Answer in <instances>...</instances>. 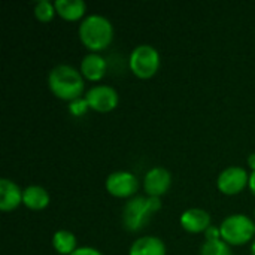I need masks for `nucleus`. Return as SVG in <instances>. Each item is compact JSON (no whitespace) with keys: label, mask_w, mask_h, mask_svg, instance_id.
I'll list each match as a JSON object with an SVG mask.
<instances>
[{"label":"nucleus","mask_w":255,"mask_h":255,"mask_svg":"<svg viewBox=\"0 0 255 255\" xmlns=\"http://www.w3.org/2000/svg\"><path fill=\"white\" fill-rule=\"evenodd\" d=\"M48 87L55 97L75 102L84 93V76L69 64H58L48 75Z\"/></svg>","instance_id":"1"},{"label":"nucleus","mask_w":255,"mask_h":255,"mask_svg":"<svg viewBox=\"0 0 255 255\" xmlns=\"http://www.w3.org/2000/svg\"><path fill=\"white\" fill-rule=\"evenodd\" d=\"M79 39L93 52L103 51L114 39L112 22L100 13H91L85 16L79 24Z\"/></svg>","instance_id":"2"},{"label":"nucleus","mask_w":255,"mask_h":255,"mask_svg":"<svg viewBox=\"0 0 255 255\" xmlns=\"http://www.w3.org/2000/svg\"><path fill=\"white\" fill-rule=\"evenodd\" d=\"M161 200L158 197H133L123 209V223L127 232L136 233L143 229L151 214L160 211Z\"/></svg>","instance_id":"3"},{"label":"nucleus","mask_w":255,"mask_h":255,"mask_svg":"<svg viewBox=\"0 0 255 255\" xmlns=\"http://www.w3.org/2000/svg\"><path fill=\"white\" fill-rule=\"evenodd\" d=\"M221 239L229 245H245L255 235L254 221L244 214H233L227 217L221 226Z\"/></svg>","instance_id":"4"},{"label":"nucleus","mask_w":255,"mask_h":255,"mask_svg":"<svg viewBox=\"0 0 255 255\" xmlns=\"http://www.w3.org/2000/svg\"><path fill=\"white\" fill-rule=\"evenodd\" d=\"M131 72L140 78V79H149L152 78L160 67V54L158 51L151 45H137L128 60Z\"/></svg>","instance_id":"5"},{"label":"nucleus","mask_w":255,"mask_h":255,"mask_svg":"<svg viewBox=\"0 0 255 255\" xmlns=\"http://www.w3.org/2000/svg\"><path fill=\"white\" fill-rule=\"evenodd\" d=\"M248 184H250L248 172L244 167H238V166L224 169L217 179L218 190L227 196H235L242 193Z\"/></svg>","instance_id":"6"},{"label":"nucleus","mask_w":255,"mask_h":255,"mask_svg":"<svg viewBox=\"0 0 255 255\" xmlns=\"http://www.w3.org/2000/svg\"><path fill=\"white\" fill-rule=\"evenodd\" d=\"M88 108L97 112H111L118 106L120 96L115 88L109 85H96L85 94Z\"/></svg>","instance_id":"7"},{"label":"nucleus","mask_w":255,"mask_h":255,"mask_svg":"<svg viewBox=\"0 0 255 255\" xmlns=\"http://www.w3.org/2000/svg\"><path fill=\"white\" fill-rule=\"evenodd\" d=\"M106 190L114 197L127 199L136 194V191L139 190V181L130 172H114L106 178Z\"/></svg>","instance_id":"8"},{"label":"nucleus","mask_w":255,"mask_h":255,"mask_svg":"<svg viewBox=\"0 0 255 255\" xmlns=\"http://www.w3.org/2000/svg\"><path fill=\"white\" fill-rule=\"evenodd\" d=\"M172 184V175L166 167H151L143 178V188L148 197H161L166 194Z\"/></svg>","instance_id":"9"},{"label":"nucleus","mask_w":255,"mask_h":255,"mask_svg":"<svg viewBox=\"0 0 255 255\" xmlns=\"http://www.w3.org/2000/svg\"><path fill=\"white\" fill-rule=\"evenodd\" d=\"M179 223L182 229L188 233L197 235V233H205L211 227V215L199 208H191L182 212Z\"/></svg>","instance_id":"10"},{"label":"nucleus","mask_w":255,"mask_h":255,"mask_svg":"<svg viewBox=\"0 0 255 255\" xmlns=\"http://www.w3.org/2000/svg\"><path fill=\"white\" fill-rule=\"evenodd\" d=\"M22 193L13 181L3 178L0 181V209L3 212L16 209L22 203Z\"/></svg>","instance_id":"11"},{"label":"nucleus","mask_w":255,"mask_h":255,"mask_svg":"<svg viewBox=\"0 0 255 255\" xmlns=\"http://www.w3.org/2000/svg\"><path fill=\"white\" fill-rule=\"evenodd\" d=\"M106 69H108L106 60L97 52L87 54L81 61V73L88 81H94V82L100 81L106 75Z\"/></svg>","instance_id":"12"},{"label":"nucleus","mask_w":255,"mask_h":255,"mask_svg":"<svg viewBox=\"0 0 255 255\" xmlns=\"http://www.w3.org/2000/svg\"><path fill=\"white\" fill-rule=\"evenodd\" d=\"M166 245L160 238L143 236L131 244L128 255H166Z\"/></svg>","instance_id":"13"},{"label":"nucleus","mask_w":255,"mask_h":255,"mask_svg":"<svg viewBox=\"0 0 255 255\" xmlns=\"http://www.w3.org/2000/svg\"><path fill=\"white\" fill-rule=\"evenodd\" d=\"M22 203L28 209L42 211L49 205V194L40 185H28L22 193Z\"/></svg>","instance_id":"14"},{"label":"nucleus","mask_w":255,"mask_h":255,"mask_svg":"<svg viewBox=\"0 0 255 255\" xmlns=\"http://www.w3.org/2000/svg\"><path fill=\"white\" fill-rule=\"evenodd\" d=\"M54 6L57 13L67 21L81 19L87 10V4L82 0H55Z\"/></svg>","instance_id":"15"},{"label":"nucleus","mask_w":255,"mask_h":255,"mask_svg":"<svg viewBox=\"0 0 255 255\" xmlns=\"http://www.w3.org/2000/svg\"><path fill=\"white\" fill-rule=\"evenodd\" d=\"M52 247L61 255H70L76 250V238L72 232L58 230L52 236Z\"/></svg>","instance_id":"16"},{"label":"nucleus","mask_w":255,"mask_h":255,"mask_svg":"<svg viewBox=\"0 0 255 255\" xmlns=\"http://www.w3.org/2000/svg\"><path fill=\"white\" fill-rule=\"evenodd\" d=\"M200 255H233L230 245L226 244L223 239L217 241H205L200 248Z\"/></svg>","instance_id":"17"},{"label":"nucleus","mask_w":255,"mask_h":255,"mask_svg":"<svg viewBox=\"0 0 255 255\" xmlns=\"http://www.w3.org/2000/svg\"><path fill=\"white\" fill-rule=\"evenodd\" d=\"M57 13L54 3L48 1V0H40L36 3L34 6V16L42 21V22H48L54 18V15Z\"/></svg>","instance_id":"18"},{"label":"nucleus","mask_w":255,"mask_h":255,"mask_svg":"<svg viewBox=\"0 0 255 255\" xmlns=\"http://www.w3.org/2000/svg\"><path fill=\"white\" fill-rule=\"evenodd\" d=\"M87 108H88L87 100L78 99V100L72 102V105H70V112H72L73 115H82V114L87 111Z\"/></svg>","instance_id":"19"},{"label":"nucleus","mask_w":255,"mask_h":255,"mask_svg":"<svg viewBox=\"0 0 255 255\" xmlns=\"http://www.w3.org/2000/svg\"><path fill=\"white\" fill-rule=\"evenodd\" d=\"M70 255H103L99 250L91 248V247H82V248H76Z\"/></svg>","instance_id":"20"},{"label":"nucleus","mask_w":255,"mask_h":255,"mask_svg":"<svg viewBox=\"0 0 255 255\" xmlns=\"http://www.w3.org/2000/svg\"><path fill=\"white\" fill-rule=\"evenodd\" d=\"M205 238H206V241H217V239H221L220 227H214V226H211V227L205 232Z\"/></svg>","instance_id":"21"},{"label":"nucleus","mask_w":255,"mask_h":255,"mask_svg":"<svg viewBox=\"0 0 255 255\" xmlns=\"http://www.w3.org/2000/svg\"><path fill=\"white\" fill-rule=\"evenodd\" d=\"M248 187H250L251 193L255 196V170L251 172V175H250V184H248Z\"/></svg>","instance_id":"22"},{"label":"nucleus","mask_w":255,"mask_h":255,"mask_svg":"<svg viewBox=\"0 0 255 255\" xmlns=\"http://www.w3.org/2000/svg\"><path fill=\"white\" fill-rule=\"evenodd\" d=\"M248 164H250V167L253 169V172L255 170V154H251L250 157H248Z\"/></svg>","instance_id":"23"},{"label":"nucleus","mask_w":255,"mask_h":255,"mask_svg":"<svg viewBox=\"0 0 255 255\" xmlns=\"http://www.w3.org/2000/svg\"><path fill=\"white\" fill-rule=\"evenodd\" d=\"M251 255H255V239L254 242L251 244Z\"/></svg>","instance_id":"24"},{"label":"nucleus","mask_w":255,"mask_h":255,"mask_svg":"<svg viewBox=\"0 0 255 255\" xmlns=\"http://www.w3.org/2000/svg\"><path fill=\"white\" fill-rule=\"evenodd\" d=\"M254 217H255V209H254Z\"/></svg>","instance_id":"25"}]
</instances>
